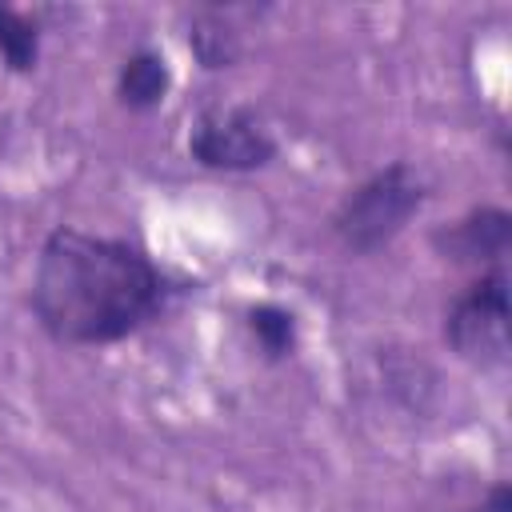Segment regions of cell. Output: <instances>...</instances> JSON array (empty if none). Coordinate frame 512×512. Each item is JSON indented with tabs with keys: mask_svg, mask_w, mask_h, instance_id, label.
<instances>
[{
	"mask_svg": "<svg viewBox=\"0 0 512 512\" xmlns=\"http://www.w3.org/2000/svg\"><path fill=\"white\" fill-rule=\"evenodd\" d=\"M192 52L200 56L204 68H232L240 56V40L232 32V24L220 12H200L192 20Z\"/></svg>",
	"mask_w": 512,
	"mask_h": 512,
	"instance_id": "obj_8",
	"label": "cell"
},
{
	"mask_svg": "<svg viewBox=\"0 0 512 512\" xmlns=\"http://www.w3.org/2000/svg\"><path fill=\"white\" fill-rule=\"evenodd\" d=\"M188 156L212 172H256L272 164L276 136L252 108H220L196 120L188 136Z\"/></svg>",
	"mask_w": 512,
	"mask_h": 512,
	"instance_id": "obj_4",
	"label": "cell"
},
{
	"mask_svg": "<svg viewBox=\"0 0 512 512\" xmlns=\"http://www.w3.org/2000/svg\"><path fill=\"white\" fill-rule=\"evenodd\" d=\"M248 332H252L256 348L268 360H288L296 352V340H300L296 316L288 308H280V304H268V300L248 308Z\"/></svg>",
	"mask_w": 512,
	"mask_h": 512,
	"instance_id": "obj_7",
	"label": "cell"
},
{
	"mask_svg": "<svg viewBox=\"0 0 512 512\" xmlns=\"http://www.w3.org/2000/svg\"><path fill=\"white\" fill-rule=\"evenodd\" d=\"M36 56H40V28L24 12L0 4V60L12 72H28L36 68Z\"/></svg>",
	"mask_w": 512,
	"mask_h": 512,
	"instance_id": "obj_9",
	"label": "cell"
},
{
	"mask_svg": "<svg viewBox=\"0 0 512 512\" xmlns=\"http://www.w3.org/2000/svg\"><path fill=\"white\" fill-rule=\"evenodd\" d=\"M168 280L156 260L116 236L52 228L32 272L36 324L68 348L116 344L164 312Z\"/></svg>",
	"mask_w": 512,
	"mask_h": 512,
	"instance_id": "obj_1",
	"label": "cell"
},
{
	"mask_svg": "<svg viewBox=\"0 0 512 512\" xmlns=\"http://www.w3.org/2000/svg\"><path fill=\"white\" fill-rule=\"evenodd\" d=\"M508 244H512V216L496 204H480V208H468L464 216L440 224L432 232V248L440 260H452V264H504L508 256Z\"/></svg>",
	"mask_w": 512,
	"mask_h": 512,
	"instance_id": "obj_5",
	"label": "cell"
},
{
	"mask_svg": "<svg viewBox=\"0 0 512 512\" xmlns=\"http://www.w3.org/2000/svg\"><path fill=\"white\" fill-rule=\"evenodd\" d=\"M444 340L476 368L508 364V272L504 264L480 272L444 312Z\"/></svg>",
	"mask_w": 512,
	"mask_h": 512,
	"instance_id": "obj_3",
	"label": "cell"
},
{
	"mask_svg": "<svg viewBox=\"0 0 512 512\" xmlns=\"http://www.w3.org/2000/svg\"><path fill=\"white\" fill-rule=\"evenodd\" d=\"M456 512H472V508H456Z\"/></svg>",
	"mask_w": 512,
	"mask_h": 512,
	"instance_id": "obj_11",
	"label": "cell"
},
{
	"mask_svg": "<svg viewBox=\"0 0 512 512\" xmlns=\"http://www.w3.org/2000/svg\"><path fill=\"white\" fill-rule=\"evenodd\" d=\"M428 200V184L424 176L404 164L392 160L388 168L372 172L368 180H360L332 212V236L340 240L344 252L352 256H372L380 248H388L408 220L424 208Z\"/></svg>",
	"mask_w": 512,
	"mask_h": 512,
	"instance_id": "obj_2",
	"label": "cell"
},
{
	"mask_svg": "<svg viewBox=\"0 0 512 512\" xmlns=\"http://www.w3.org/2000/svg\"><path fill=\"white\" fill-rule=\"evenodd\" d=\"M472 512H512V488H508L504 480L492 484V488L484 492V500H480Z\"/></svg>",
	"mask_w": 512,
	"mask_h": 512,
	"instance_id": "obj_10",
	"label": "cell"
},
{
	"mask_svg": "<svg viewBox=\"0 0 512 512\" xmlns=\"http://www.w3.org/2000/svg\"><path fill=\"white\" fill-rule=\"evenodd\" d=\"M172 88V72H168V60L152 48H140L132 56H124L120 72H116V100L128 108V112H152L164 104Z\"/></svg>",
	"mask_w": 512,
	"mask_h": 512,
	"instance_id": "obj_6",
	"label": "cell"
}]
</instances>
